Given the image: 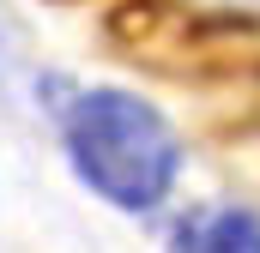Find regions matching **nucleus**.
<instances>
[{
	"label": "nucleus",
	"mask_w": 260,
	"mask_h": 253,
	"mask_svg": "<svg viewBox=\"0 0 260 253\" xmlns=\"http://www.w3.org/2000/svg\"><path fill=\"white\" fill-rule=\"evenodd\" d=\"M61 151L73 175L115 211H157L182 175L176 126L121 85H91L61 103Z\"/></svg>",
	"instance_id": "1"
},
{
	"label": "nucleus",
	"mask_w": 260,
	"mask_h": 253,
	"mask_svg": "<svg viewBox=\"0 0 260 253\" xmlns=\"http://www.w3.org/2000/svg\"><path fill=\"white\" fill-rule=\"evenodd\" d=\"M176 253H260V217L248 205H200L176 223Z\"/></svg>",
	"instance_id": "2"
},
{
	"label": "nucleus",
	"mask_w": 260,
	"mask_h": 253,
	"mask_svg": "<svg viewBox=\"0 0 260 253\" xmlns=\"http://www.w3.org/2000/svg\"><path fill=\"white\" fill-rule=\"evenodd\" d=\"M18 66H24V24H18L12 6L0 0V85H12Z\"/></svg>",
	"instance_id": "3"
},
{
	"label": "nucleus",
	"mask_w": 260,
	"mask_h": 253,
	"mask_svg": "<svg viewBox=\"0 0 260 253\" xmlns=\"http://www.w3.org/2000/svg\"><path fill=\"white\" fill-rule=\"evenodd\" d=\"M206 6H224V12H260V0H206Z\"/></svg>",
	"instance_id": "4"
}]
</instances>
